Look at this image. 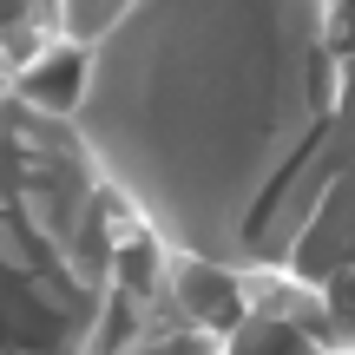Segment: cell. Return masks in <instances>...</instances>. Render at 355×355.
I'll list each match as a JSON object with an SVG mask.
<instances>
[{"label":"cell","mask_w":355,"mask_h":355,"mask_svg":"<svg viewBox=\"0 0 355 355\" xmlns=\"http://www.w3.org/2000/svg\"><path fill=\"white\" fill-rule=\"evenodd\" d=\"M224 355H336L329 336L296 329V322H270V316H243L224 336Z\"/></svg>","instance_id":"7a4b0ae2"},{"label":"cell","mask_w":355,"mask_h":355,"mask_svg":"<svg viewBox=\"0 0 355 355\" xmlns=\"http://www.w3.org/2000/svg\"><path fill=\"white\" fill-rule=\"evenodd\" d=\"M73 132L178 263L355 277V7L145 0L86 53Z\"/></svg>","instance_id":"6da1fadb"}]
</instances>
